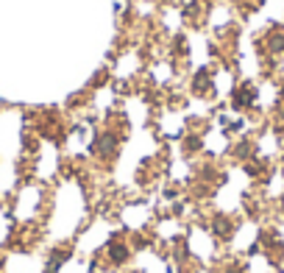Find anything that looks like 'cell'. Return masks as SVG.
Listing matches in <instances>:
<instances>
[{"label": "cell", "mask_w": 284, "mask_h": 273, "mask_svg": "<svg viewBox=\"0 0 284 273\" xmlns=\"http://www.w3.org/2000/svg\"><path fill=\"white\" fill-rule=\"evenodd\" d=\"M270 50H284V37H270Z\"/></svg>", "instance_id": "obj_1"}]
</instances>
